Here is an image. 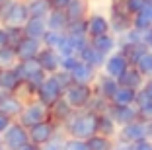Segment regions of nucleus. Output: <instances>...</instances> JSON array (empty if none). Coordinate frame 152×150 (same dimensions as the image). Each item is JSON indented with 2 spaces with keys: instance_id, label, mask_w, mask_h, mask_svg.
I'll use <instances>...</instances> for the list:
<instances>
[{
  "instance_id": "1",
  "label": "nucleus",
  "mask_w": 152,
  "mask_h": 150,
  "mask_svg": "<svg viewBox=\"0 0 152 150\" xmlns=\"http://www.w3.org/2000/svg\"><path fill=\"white\" fill-rule=\"evenodd\" d=\"M63 129H64L66 137L88 140L90 137H94L96 132H98V113L92 109L74 111L72 117L63 125Z\"/></svg>"
},
{
  "instance_id": "2",
  "label": "nucleus",
  "mask_w": 152,
  "mask_h": 150,
  "mask_svg": "<svg viewBox=\"0 0 152 150\" xmlns=\"http://www.w3.org/2000/svg\"><path fill=\"white\" fill-rule=\"evenodd\" d=\"M29 18H31V14H29L27 0H6L0 6V23H4V26L23 27Z\"/></svg>"
},
{
  "instance_id": "3",
  "label": "nucleus",
  "mask_w": 152,
  "mask_h": 150,
  "mask_svg": "<svg viewBox=\"0 0 152 150\" xmlns=\"http://www.w3.org/2000/svg\"><path fill=\"white\" fill-rule=\"evenodd\" d=\"M109 22H111V33H115L117 37L127 33L133 27V14L127 10L125 0H111Z\"/></svg>"
},
{
  "instance_id": "4",
  "label": "nucleus",
  "mask_w": 152,
  "mask_h": 150,
  "mask_svg": "<svg viewBox=\"0 0 152 150\" xmlns=\"http://www.w3.org/2000/svg\"><path fill=\"white\" fill-rule=\"evenodd\" d=\"M47 119H51V111H49V107L45 105V103H41L37 97L27 100L22 115L18 117V121L27 129H31L33 125L41 123V121H47Z\"/></svg>"
},
{
  "instance_id": "5",
  "label": "nucleus",
  "mask_w": 152,
  "mask_h": 150,
  "mask_svg": "<svg viewBox=\"0 0 152 150\" xmlns=\"http://www.w3.org/2000/svg\"><path fill=\"white\" fill-rule=\"evenodd\" d=\"M64 135V129L61 125H57L53 119H47V121H41V123L33 125L29 129V138L31 142H35L37 146H45L49 144L51 140H55L57 137Z\"/></svg>"
},
{
  "instance_id": "6",
  "label": "nucleus",
  "mask_w": 152,
  "mask_h": 150,
  "mask_svg": "<svg viewBox=\"0 0 152 150\" xmlns=\"http://www.w3.org/2000/svg\"><path fill=\"white\" fill-rule=\"evenodd\" d=\"M96 96V90L92 84H72L70 88L64 92V100L74 107L76 111L88 109L92 100Z\"/></svg>"
},
{
  "instance_id": "7",
  "label": "nucleus",
  "mask_w": 152,
  "mask_h": 150,
  "mask_svg": "<svg viewBox=\"0 0 152 150\" xmlns=\"http://www.w3.org/2000/svg\"><path fill=\"white\" fill-rule=\"evenodd\" d=\"M2 142H4V148H8V150H22L27 142H31L29 129L23 127L18 119L12 121L10 127L2 132Z\"/></svg>"
},
{
  "instance_id": "8",
  "label": "nucleus",
  "mask_w": 152,
  "mask_h": 150,
  "mask_svg": "<svg viewBox=\"0 0 152 150\" xmlns=\"http://www.w3.org/2000/svg\"><path fill=\"white\" fill-rule=\"evenodd\" d=\"M35 97L41 103H45L47 107H51V105H55L61 97H64V88L61 86V82L55 78V74H49L45 78V82L39 86Z\"/></svg>"
},
{
  "instance_id": "9",
  "label": "nucleus",
  "mask_w": 152,
  "mask_h": 150,
  "mask_svg": "<svg viewBox=\"0 0 152 150\" xmlns=\"http://www.w3.org/2000/svg\"><path fill=\"white\" fill-rule=\"evenodd\" d=\"M144 138H148V125H146V121L137 119L133 123H127L123 127H119V132H117L115 140L127 142V144H134V142L144 140Z\"/></svg>"
},
{
  "instance_id": "10",
  "label": "nucleus",
  "mask_w": 152,
  "mask_h": 150,
  "mask_svg": "<svg viewBox=\"0 0 152 150\" xmlns=\"http://www.w3.org/2000/svg\"><path fill=\"white\" fill-rule=\"evenodd\" d=\"M26 97L18 92H2L0 94V111L4 115H8L10 119H18L22 115L23 107H26Z\"/></svg>"
},
{
  "instance_id": "11",
  "label": "nucleus",
  "mask_w": 152,
  "mask_h": 150,
  "mask_svg": "<svg viewBox=\"0 0 152 150\" xmlns=\"http://www.w3.org/2000/svg\"><path fill=\"white\" fill-rule=\"evenodd\" d=\"M131 66L129 59L125 57V53H121L119 49H117L115 53H111L107 59H105V64H103L102 72L103 74H107V76H113V78L119 80L121 74H125V70Z\"/></svg>"
},
{
  "instance_id": "12",
  "label": "nucleus",
  "mask_w": 152,
  "mask_h": 150,
  "mask_svg": "<svg viewBox=\"0 0 152 150\" xmlns=\"http://www.w3.org/2000/svg\"><path fill=\"white\" fill-rule=\"evenodd\" d=\"M61 53H58L57 49L53 47H45L39 51V55H37V62H39V66L43 68L47 74H55V72L61 70Z\"/></svg>"
},
{
  "instance_id": "13",
  "label": "nucleus",
  "mask_w": 152,
  "mask_h": 150,
  "mask_svg": "<svg viewBox=\"0 0 152 150\" xmlns=\"http://www.w3.org/2000/svg\"><path fill=\"white\" fill-rule=\"evenodd\" d=\"M86 26H88V37H99L105 35L111 31V22H109V16H103V14L92 12L86 18Z\"/></svg>"
},
{
  "instance_id": "14",
  "label": "nucleus",
  "mask_w": 152,
  "mask_h": 150,
  "mask_svg": "<svg viewBox=\"0 0 152 150\" xmlns=\"http://www.w3.org/2000/svg\"><path fill=\"white\" fill-rule=\"evenodd\" d=\"M107 111H109V115H111L113 119H115V123L119 125V127L140 119L139 117V107L137 105H117V103H111Z\"/></svg>"
},
{
  "instance_id": "15",
  "label": "nucleus",
  "mask_w": 152,
  "mask_h": 150,
  "mask_svg": "<svg viewBox=\"0 0 152 150\" xmlns=\"http://www.w3.org/2000/svg\"><path fill=\"white\" fill-rule=\"evenodd\" d=\"M99 72H102V70L94 68L92 64H88V62H84L80 59V62L76 64L74 70H70V74H72L74 84H92V86H94V82L98 80Z\"/></svg>"
},
{
  "instance_id": "16",
  "label": "nucleus",
  "mask_w": 152,
  "mask_h": 150,
  "mask_svg": "<svg viewBox=\"0 0 152 150\" xmlns=\"http://www.w3.org/2000/svg\"><path fill=\"white\" fill-rule=\"evenodd\" d=\"M119 86H121V84H119V80L113 78V76L103 74V72H99L98 80L94 82V90H96V94H98V96H102V97H105L107 102H111V100H113L115 92L119 90Z\"/></svg>"
},
{
  "instance_id": "17",
  "label": "nucleus",
  "mask_w": 152,
  "mask_h": 150,
  "mask_svg": "<svg viewBox=\"0 0 152 150\" xmlns=\"http://www.w3.org/2000/svg\"><path fill=\"white\" fill-rule=\"evenodd\" d=\"M41 49H43V41L41 39L23 37L22 43L16 47V53H18L20 61H31V59H37V55H39Z\"/></svg>"
},
{
  "instance_id": "18",
  "label": "nucleus",
  "mask_w": 152,
  "mask_h": 150,
  "mask_svg": "<svg viewBox=\"0 0 152 150\" xmlns=\"http://www.w3.org/2000/svg\"><path fill=\"white\" fill-rule=\"evenodd\" d=\"M23 80L16 68H2L0 70V90L2 92H18L22 90Z\"/></svg>"
},
{
  "instance_id": "19",
  "label": "nucleus",
  "mask_w": 152,
  "mask_h": 150,
  "mask_svg": "<svg viewBox=\"0 0 152 150\" xmlns=\"http://www.w3.org/2000/svg\"><path fill=\"white\" fill-rule=\"evenodd\" d=\"M92 45L98 49L99 53H103L105 57H109L111 53H115L117 49H119V37L115 33H105V35H99V37H92Z\"/></svg>"
},
{
  "instance_id": "20",
  "label": "nucleus",
  "mask_w": 152,
  "mask_h": 150,
  "mask_svg": "<svg viewBox=\"0 0 152 150\" xmlns=\"http://www.w3.org/2000/svg\"><path fill=\"white\" fill-rule=\"evenodd\" d=\"M49 111H51V119H53L57 125H61V127H63V125L72 117V113H74L76 109L66 102V100H64V97H61L55 105L49 107Z\"/></svg>"
},
{
  "instance_id": "21",
  "label": "nucleus",
  "mask_w": 152,
  "mask_h": 150,
  "mask_svg": "<svg viewBox=\"0 0 152 150\" xmlns=\"http://www.w3.org/2000/svg\"><path fill=\"white\" fill-rule=\"evenodd\" d=\"M49 31L47 26V18H29L23 26V33L26 37H33V39H41L43 41L45 33Z\"/></svg>"
},
{
  "instance_id": "22",
  "label": "nucleus",
  "mask_w": 152,
  "mask_h": 150,
  "mask_svg": "<svg viewBox=\"0 0 152 150\" xmlns=\"http://www.w3.org/2000/svg\"><path fill=\"white\" fill-rule=\"evenodd\" d=\"M144 82H146V78L134 64H131L125 70V74H121V78H119L121 86H127V88H133V90H140L144 86Z\"/></svg>"
},
{
  "instance_id": "23",
  "label": "nucleus",
  "mask_w": 152,
  "mask_h": 150,
  "mask_svg": "<svg viewBox=\"0 0 152 150\" xmlns=\"http://www.w3.org/2000/svg\"><path fill=\"white\" fill-rule=\"evenodd\" d=\"M78 57H80L84 62L92 64L94 68H98V70H102V68H103V64H105V59H107L105 55L99 53L98 49H96L94 45H92V41H90V43H88V45H86V47L80 51V53H78Z\"/></svg>"
},
{
  "instance_id": "24",
  "label": "nucleus",
  "mask_w": 152,
  "mask_h": 150,
  "mask_svg": "<svg viewBox=\"0 0 152 150\" xmlns=\"http://www.w3.org/2000/svg\"><path fill=\"white\" fill-rule=\"evenodd\" d=\"M98 132L99 135H105V137L117 138V132H119V125L115 123L109 111H103V113L98 115Z\"/></svg>"
},
{
  "instance_id": "25",
  "label": "nucleus",
  "mask_w": 152,
  "mask_h": 150,
  "mask_svg": "<svg viewBox=\"0 0 152 150\" xmlns=\"http://www.w3.org/2000/svg\"><path fill=\"white\" fill-rule=\"evenodd\" d=\"M68 23H70V18H68L66 10H51L49 16H47V26H49V29L66 31Z\"/></svg>"
},
{
  "instance_id": "26",
  "label": "nucleus",
  "mask_w": 152,
  "mask_h": 150,
  "mask_svg": "<svg viewBox=\"0 0 152 150\" xmlns=\"http://www.w3.org/2000/svg\"><path fill=\"white\" fill-rule=\"evenodd\" d=\"M119 51H121V53H125V57L129 59L131 64H137V62H139V59L148 51V47H146V43H144V41H140V43L119 45Z\"/></svg>"
},
{
  "instance_id": "27",
  "label": "nucleus",
  "mask_w": 152,
  "mask_h": 150,
  "mask_svg": "<svg viewBox=\"0 0 152 150\" xmlns=\"http://www.w3.org/2000/svg\"><path fill=\"white\" fill-rule=\"evenodd\" d=\"M66 14L70 22H76V20H86L90 16V2L88 0H72L70 6L66 8Z\"/></svg>"
},
{
  "instance_id": "28",
  "label": "nucleus",
  "mask_w": 152,
  "mask_h": 150,
  "mask_svg": "<svg viewBox=\"0 0 152 150\" xmlns=\"http://www.w3.org/2000/svg\"><path fill=\"white\" fill-rule=\"evenodd\" d=\"M137 94H139V90L127 88V86H119V90L115 92L111 103H117V105H134L137 103Z\"/></svg>"
},
{
  "instance_id": "29",
  "label": "nucleus",
  "mask_w": 152,
  "mask_h": 150,
  "mask_svg": "<svg viewBox=\"0 0 152 150\" xmlns=\"http://www.w3.org/2000/svg\"><path fill=\"white\" fill-rule=\"evenodd\" d=\"M86 142H88L90 150H113V146H115V138L99 135V132H96L94 137H90Z\"/></svg>"
},
{
  "instance_id": "30",
  "label": "nucleus",
  "mask_w": 152,
  "mask_h": 150,
  "mask_svg": "<svg viewBox=\"0 0 152 150\" xmlns=\"http://www.w3.org/2000/svg\"><path fill=\"white\" fill-rule=\"evenodd\" d=\"M18 62H20V59H18L16 49L10 47V45L0 47V70H2V68H14Z\"/></svg>"
},
{
  "instance_id": "31",
  "label": "nucleus",
  "mask_w": 152,
  "mask_h": 150,
  "mask_svg": "<svg viewBox=\"0 0 152 150\" xmlns=\"http://www.w3.org/2000/svg\"><path fill=\"white\" fill-rule=\"evenodd\" d=\"M27 6H29L31 18H47L51 12V6L47 0H27Z\"/></svg>"
},
{
  "instance_id": "32",
  "label": "nucleus",
  "mask_w": 152,
  "mask_h": 150,
  "mask_svg": "<svg viewBox=\"0 0 152 150\" xmlns=\"http://www.w3.org/2000/svg\"><path fill=\"white\" fill-rule=\"evenodd\" d=\"M6 27V45H10V47H18L20 43H22V39L26 37V33H23V27H18V26H4Z\"/></svg>"
},
{
  "instance_id": "33",
  "label": "nucleus",
  "mask_w": 152,
  "mask_h": 150,
  "mask_svg": "<svg viewBox=\"0 0 152 150\" xmlns=\"http://www.w3.org/2000/svg\"><path fill=\"white\" fill-rule=\"evenodd\" d=\"M152 6L148 10H144V12H139V14H134L133 16V27L134 29H139V31H146L148 27L152 26V14H150Z\"/></svg>"
},
{
  "instance_id": "34",
  "label": "nucleus",
  "mask_w": 152,
  "mask_h": 150,
  "mask_svg": "<svg viewBox=\"0 0 152 150\" xmlns=\"http://www.w3.org/2000/svg\"><path fill=\"white\" fill-rule=\"evenodd\" d=\"M134 66L142 72L144 78H152V51H150V49H148L146 53L139 59V62H137Z\"/></svg>"
},
{
  "instance_id": "35",
  "label": "nucleus",
  "mask_w": 152,
  "mask_h": 150,
  "mask_svg": "<svg viewBox=\"0 0 152 150\" xmlns=\"http://www.w3.org/2000/svg\"><path fill=\"white\" fill-rule=\"evenodd\" d=\"M64 33H66V31H55V29H49L47 33H45V37H43V45H45V47H53V49H57L58 45H61V41H63Z\"/></svg>"
},
{
  "instance_id": "36",
  "label": "nucleus",
  "mask_w": 152,
  "mask_h": 150,
  "mask_svg": "<svg viewBox=\"0 0 152 150\" xmlns=\"http://www.w3.org/2000/svg\"><path fill=\"white\" fill-rule=\"evenodd\" d=\"M125 6L131 14H139V12H144L152 6V0H125Z\"/></svg>"
},
{
  "instance_id": "37",
  "label": "nucleus",
  "mask_w": 152,
  "mask_h": 150,
  "mask_svg": "<svg viewBox=\"0 0 152 150\" xmlns=\"http://www.w3.org/2000/svg\"><path fill=\"white\" fill-rule=\"evenodd\" d=\"M68 35H88V26H86V20H76L70 22L66 27Z\"/></svg>"
},
{
  "instance_id": "38",
  "label": "nucleus",
  "mask_w": 152,
  "mask_h": 150,
  "mask_svg": "<svg viewBox=\"0 0 152 150\" xmlns=\"http://www.w3.org/2000/svg\"><path fill=\"white\" fill-rule=\"evenodd\" d=\"M63 150H90L88 142L82 138H74V137H66L63 142Z\"/></svg>"
},
{
  "instance_id": "39",
  "label": "nucleus",
  "mask_w": 152,
  "mask_h": 150,
  "mask_svg": "<svg viewBox=\"0 0 152 150\" xmlns=\"http://www.w3.org/2000/svg\"><path fill=\"white\" fill-rule=\"evenodd\" d=\"M78 62H80V57H78V55H66V57L61 59V68L66 70V72H70V70H74V68H76Z\"/></svg>"
},
{
  "instance_id": "40",
  "label": "nucleus",
  "mask_w": 152,
  "mask_h": 150,
  "mask_svg": "<svg viewBox=\"0 0 152 150\" xmlns=\"http://www.w3.org/2000/svg\"><path fill=\"white\" fill-rule=\"evenodd\" d=\"M64 138H66V135H61V137H57L55 140H51L49 144L41 146V150H63V142Z\"/></svg>"
},
{
  "instance_id": "41",
  "label": "nucleus",
  "mask_w": 152,
  "mask_h": 150,
  "mask_svg": "<svg viewBox=\"0 0 152 150\" xmlns=\"http://www.w3.org/2000/svg\"><path fill=\"white\" fill-rule=\"evenodd\" d=\"M139 117L142 121H152V100L146 103V105L139 107Z\"/></svg>"
},
{
  "instance_id": "42",
  "label": "nucleus",
  "mask_w": 152,
  "mask_h": 150,
  "mask_svg": "<svg viewBox=\"0 0 152 150\" xmlns=\"http://www.w3.org/2000/svg\"><path fill=\"white\" fill-rule=\"evenodd\" d=\"M47 2H49L51 10H66L72 0H47Z\"/></svg>"
},
{
  "instance_id": "43",
  "label": "nucleus",
  "mask_w": 152,
  "mask_h": 150,
  "mask_svg": "<svg viewBox=\"0 0 152 150\" xmlns=\"http://www.w3.org/2000/svg\"><path fill=\"white\" fill-rule=\"evenodd\" d=\"M134 150H152V138H144V140H139L133 144Z\"/></svg>"
},
{
  "instance_id": "44",
  "label": "nucleus",
  "mask_w": 152,
  "mask_h": 150,
  "mask_svg": "<svg viewBox=\"0 0 152 150\" xmlns=\"http://www.w3.org/2000/svg\"><path fill=\"white\" fill-rule=\"evenodd\" d=\"M12 121H14V119H10L8 115H4L2 111H0V135H2V132H4L6 129L10 127V123H12Z\"/></svg>"
},
{
  "instance_id": "45",
  "label": "nucleus",
  "mask_w": 152,
  "mask_h": 150,
  "mask_svg": "<svg viewBox=\"0 0 152 150\" xmlns=\"http://www.w3.org/2000/svg\"><path fill=\"white\" fill-rule=\"evenodd\" d=\"M142 39H144V43H146V47L152 51V26L148 27L146 31H142Z\"/></svg>"
},
{
  "instance_id": "46",
  "label": "nucleus",
  "mask_w": 152,
  "mask_h": 150,
  "mask_svg": "<svg viewBox=\"0 0 152 150\" xmlns=\"http://www.w3.org/2000/svg\"><path fill=\"white\" fill-rule=\"evenodd\" d=\"M113 150H134V148H133V144H127V142L115 140V146H113Z\"/></svg>"
},
{
  "instance_id": "47",
  "label": "nucleus",
  "mask_w": 152,
  "mask_h": 150,
  "mask_svg": "<svg viewBox=\"0 0 152 150\" xmlns=\"http://www.w3.org/2000/svg\"><path fill=\"white\" fill-rule=\"evenodd\" d=\"M6 45V27L4 23H0V47H4Z\"/></svg>"
},
{
  "instance_id": "48",
  "label": "nucleus",
  "mask_w": 152,
  "mask_h": 150,
  "mask_svg": "<svg viewBox=\"0 0 152 150\" xmlns=\"http://www.w3.org/2000/svg\"><path fill=\"white\" fill-rule=\"evenodd\" d=\"M142 90L148 94V96L152 97V78H146V82H144V86H142Z\"/></svg>"
},
{
  "instance_id": "49",
  "label": "nucleus",
  "mask_w": 152,
  "mask_h": 150,
  "mask_svg": "<svg viewBox=\"0 0 152 150\" xmlns=\"http://www.w3.org/2000/svg\"><path fill=\"white\" fill-rule=\"evenodd\" d=\"M22 150H41V146H37L35 142H27V144L23 146Z\"/></svg>"
},
{
  "instance_id": "50",
  "label": "nucleus",
  "mask_w": 152,
  "mask_h": 150,
  "mask_svg": "<svg viewBox=\"0 0 152 150\" xmlns=\"http://www.w3.org/2000/svg\"><path fill=\"white\" fill-rule=\"evenodd\" d=\"M148 125V138H152V121H146Z\"/></svg>"
},
{
  "instance_id": "51",
  "label": "nucleus",
  "mask_w": 152,
  "mask_h": 150,
  "mask_svg": "<svg viewBox=\"0 0 152 150\" xmlns=\"http://www.w3.org/2000/svg\"><path fill=\"white\" fill-rule=\"evenodd\" d=\"M2 146H4V142H2V135H0V148H2Z\"/></svg>"
},
{
  "instance_id": "52",
  "label": "nucleus",
  "mask_w": 152,
  "mask_h": 150,
  "mask_svg": "<svg viewBox=\"0 0 152 150\" xmlns=\"http://www.w3.org/2000/svg\"><path fill=\"white\" fill-rule=\"evenodd\" d=\"M4 2H6V0H0V6H2V4H4Z\"/></svg>"
},
{
  "instance_id": "53",
  "label": "nucleus",
  "mask_w": 152,
  "mask_h": 150,
  "mask_svg": "<svg viewBox=\"0 0 152 150\" xmlns=\"http://www.w3.org/2000/svg\"><path fill=\"white\" fill-rule=\"evenodd\" d=\"M0 150H8V148H4V146H2V148H0Z\"/></svg>"
},
{
  "instance_id": "54",
  "label": "nucleus",
  "mask_w": 152,
  "mask_h": 150,
  "mask_svg": "<svg viewBox=\"0 0 152 150\" xmlns=\"http://www.w3.org/2000/svg\"><path fill=\"white\" fill-rule=\"evenodd\" d=\"M0 94H2V90H0Z\"/></svg>"
},
{
  "instance_id": "55",
  "label": "nucleus",
  "mask_w": 152,
  "mask_h": 150,
  "mask_svg": "<svg viewBox=\"0 0 152 150\" xmlns=\"http://www.w3.org/2000/svg\"><path fill=\"white\" fill-rule=\"evenodd\" d=\"M150 14H152V10H150Z\"/></svg>"
}]
</instances>
